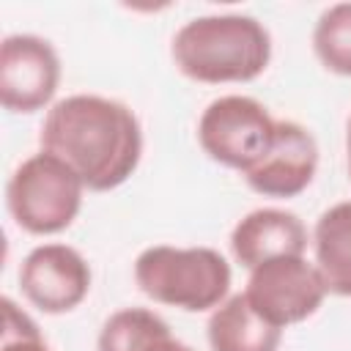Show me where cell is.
Here are the masks:
<instances>
[{"instance_id": "cell-9", "label": "cell", "mask_w": 351, "mask_h": 351, "mask_svg": "<svg viewBox=\"0 0 351 351\" xmlns=\"http://www.w3.org/2000/svg\"><path fill=\"white\" fill-rule=\"evenodd\" d=\"M315 170L318 143L313 132L296 121H277L271 145L241 176L263 197H296L313 184Z\"/></svg>"}, {"instance_id": "cell-6", "label": "cell", "mask_w": 351, "mask_h": 351, "mask_svg": "<svg viewBox=\"0 0 351 351\" xmlns=\"http://www.w3.org/2000/svg\"><path fill=\"white\" fill-rule=\"evenodd\" d=\"M326 293L318 266L304 255H285L255 266L244 288L247 302L280 329L315 315Z\"/></svg>"}, {"instance_id": "cell-10", "label": "cell", "mask_w": 351, "mask_h": 351, "mask_svg": "<svg viewBox=\"0 0 351 351\" xmlns=\"http://www.w3.org/2000/svg\"><path fill=\"white\" fill-rule=\"evenodd\" d=\"M233 258L244 269H255L266 261L285 255H304L307 228L304 222L285 208H255L244 214L230 230Z\"/></svg>"}, {"instance_id": "cell-8", "label": "cell", "mask_w": 351, "mask_h": 351, "mask_svg": "<svg viewBox=\"0 0 351 351\" xmlns=\"http://www.w3.org/2000/svg\"><path fill=\"white\" fill-rule=\"evenodd\" d=\"M90 266L69 244H38L33 247L19 266V288L25 299L47 313L60 315L82 304L90 291Z\"/></svg>"}, {"instance_id": "cell-3", "label": "cell", "mask_w": 351, "mask_h": 351, "mask_svg": "<svg viewBox=\"0 0 351 351\" xmlns=\"http://www.w3.org/2000/svg\"><path fill=\"white\" fill-rule=\"evenodd\" d=\"M230 263L214 247L154 244L134 261L140 291L167 307L206 313L219 307L230 293Z\"/></svg>"}, {"instance_id": "cell-13", "label": "cell", "mask_w": 351, "mask_h": 351, "mask_svg": "<svg viewBox=\"0 0 351 351\" xmlns=\"http://www.w3.org/2000/svg\"><path fill=\"white\" fill-rule=\"evenodd\" d=\"M173 337L167 321L148 307L115 310L99 332V351H154L159 343Z\"/></svg>"}, {"instance_id": "cell-17", "label": "cell", "mask_w": 351, "mask_h": 351, "mask_svg": "<svg viewBox=\"0 0 351 351\" xmlns=\"http://www.w3.org/2000/svg\"><path fill=\"white\" fill-rule=\"evenodd\" d=\"M346 154H348V178H351V118H348V134H346Z\"/></svg>"}, {"instance_id": "cell-7", "label": "cell", "mask_w": 351, "mask_h": 351, "mask_svg": "<svg viewBox=\"0 0 351 351\" xmlns=\"http://www.w3.org/2000/svg\"><path fill=\"white\" fill-rule=\"evenodd\" d=\"M60 85L55 47L33 33L5 36L0 44V101L8 112L30 115L44 110Z\"/></svg>"}, {"instance_id": "cell-11", "label": "cell", "mask_w": 351, "mask_h": 351, "mask_svg": "<svg viewBox=\"0 0 351 351\" xmlns=\"http://www.w3.org/2000/svg\"><path fill=\"white\" fill-rule=\"evenodd\" d=\"M206 337L211 351H277L282 329L269 324L241 291L211 310Z\"/></svg>"}, {"instance_id": "cell-5", "label": "cell", "mask_w": 351, "mask_h": 351, "mask_svg": "<svg viewBox=\"0 0 351 351\" xmlns=\"http://www.w3.org/2000/svg\"><path fill=\"white\" fill-rule=\"evenodd\" d=\"M274 126L277 121L258 99L228 93L200 112L197 143L214 162L244 173L271 145Z\"/></svg>"}, {"instance_id": "cell-16", "label": "cell", "mask_w": 351, "mask_h": 351, "mask_svg": "<svg viewBox=\"0 0 351 351\" xmlns=\"http://www.w3.org/2000/svg\"><path fill=\"white\" fill-rule=\"evenodd\" d=\"M154 351H195V348H189L186 343H181L178 337H167L165 343H159Z\"/></svg>"}, {"instance_id": "cell-1", "label": "cell", "mask_w": 351, "mask_h": 351, "mask_svg": "<svg viewBox=\"0 0 351 351\" xmlns=\"http://www.w3.org/2000/svg\"><path fill=\"white\" fill-rule=\"evenodd\" d=\"M41 151L60 156L82 178L85 189L110 192L140 165L143 129L123 101L74 93L55 101L41 123Z\"/></svg>"}, {"instance_id": "cell-2", "label": "cell", "mask_w": 351, "mask_h": 351, "mask_svg": "<svg viewBox=\"0 0 351 351\" xmlns=\"http://www.w3.org/2000/svg\"><path fill=\"white\" fill-rule=\"evenodd\" d=\"M173 63L195 82H250L271 60V36L250 14H206L173 36Z\"/></svg>"}, {"instance_id": "cell-4", "label": "cell", "mask_w": 351, "mask_h": 351, "mask_svg": "<svg viewBox=\"0 0 351 351\" xmlns=\"http://www.w3.org/2000/svg\"><path fill=\"white\" fill-rule=\"evenodd\" d=\"M85 184L60 156L38 151L16 165L5 186V206L11 219L33 233L52 236L66 230L82 208Z\"/></svg>"}, {"instance_id": "cell-15", "label": "cell", "mask_w": 351, "mask_h": 351, "mask_svg": "<svg viewBox=\"0 0 351 351\" xmlns=\"http://www.w3.org/2000/svg\"><path fill=\"white\" fill-rule=\"evenodd\" d=\"M0 351H49L41 337L36 321L14 304V299H3V346Z\"/></svg>"}, {"instance_id": "cell-12", "label": "cell", "mask_w": 351, "mask_h": 351, "mask_svg": "<svg viewBox=\"0 0 351 351\" xmlns=\"http://www.w3.org/2000/svg\"><path fill=\"white\" fill-rule=\"evenodd\" d=\"M315 266L335 296H351V200L329 206L313 228Z\"/></svg>"}, {"instance_id": "cell-14", "label": "cell", "mask_w": 351, "mask_h": 351, "mask_svg": "<svg viewBox=\"0 0 351 351\" xmlns=\"http://www.w3.org/2000/svg\"><path fill=\"white\" fill-rule=\"evenodd\" d=\"M313 49L326 71L351 77V3H335L318 16Z\"/></svg>"}]
</instances>
